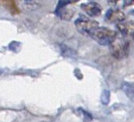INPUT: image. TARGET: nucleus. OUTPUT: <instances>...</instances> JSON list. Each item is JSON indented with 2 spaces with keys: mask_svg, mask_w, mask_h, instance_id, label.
I'll use <instances>...</instances> for the list:
<instances>
[{
  "mask_svg": "<svg viewBox=\"0 0 134 122\" xmlns=\"http://www.w3.org/2000/svg\"><path fill=\"white\" fill-rule=\"evenodd\" d=\"M75 27L77 30L80 32L81 34L85 36H89L93 32L97 27H98V22L88 18L84 16H80L75 20Z\"/></svg>",
  "mask_w": 134,
  "mask_h": 122,
  "instance_id": "obj_3",
  "label": "nucleus"
},
{
  "mask_svg": "<svg viewBox=\"0 0 134 122\" xmlns=\"http://www.w3.org/2000/svg\"><path fill=\"white\" fill-rule=\"evenodd\" d=\"M78 1H79V0H59L58 3L57 8H56V10H58V9H61L63 8H65L68 5H69V4L75 3Z\"/></svg>",
  "mask_w": 134,
  "mask_h": 122,
  "instance_id": "obj_8",
  "label": "nucleus"
},
{
  "mask_svg": "<svg viewBox=\"0 0 134 122\" xmlns=\"http://www.w3.org/2000/svg\"><path fill=\"white\" fill-rule=\"evenodd\" d=\"M24 1H26V2H29V1H31V0H24Z\"/></svg>",
  "mask_w": 134,
  "mask_h": 122,
  "instance_id": "obj_11",
  "label": "nucleus"
},
{
  "mask_svg": "<svg viewBox=\"0 0 134 122\" xmlns=\"http://www.w3.org/2000/svg\"><path fill=\"white\" fill-rule=\"evenodd\" d=\"M129 41L123 36H117L110 45V51L113 57L116 59H123L128 55L129 51Z\"/></svg>",
  "mask_w": 134,
  "mask_h": 122,
  "instance_id": "obj_2",
  "label": "nucleus"
},
{
  "mask_svg": "<svg viewBox=\"0 0 134 122\" xmlns=\"http://www.w3.org/2000/svg\"><path fill=\"white\" fill-rule=\"evenodd\" d=\"M133 13H134V10H133Z\"/></svg>",
  "mask_w": 134,
  "mask_h": 122,
  "instance_id": "obj_12",
  "label": "nucleus"
},
{
  "mask_svg": "<svg viewBox=\"0 0 134 122\" xmlns=\"http://www.w3.org/2000/svg\"><path fill=\"white\" fill-rule=\"evenodd\" d=\"M81 9L91 18H96L101 15L103 8L100 4L96 2H89L81 4Z\"/></svg>",
  "mask_w": 134,
  "mask_h": 122,
  "instance_id": "obj_4",
  "label": "nucleus"
},
{
  "mask_svg": "<svg viewBox=\"0 0 134 122\" xmlns=\"http://www.w3.org/2000/svg\"><path fill=\"white\" fill-rule=\"evenodd\" d=\"M108 3H110V4H112V5H114V4H117L118 2L119 1V0H107Z\"/></svg>",
  "mask_w": 134,
  "mask_h": 122,
  "instance_id": "obj_10",
  "label": "nucleus"
},
{
  "mask_svg": "<svg viewBox=\"0 0 134 122\" xmlns=\"http://www.w3.org/2000/svg\"><path fill=\"white\" fill-rule=\"evenodd\" d=\"M118 36L117 32L106 27H98L92 32L90 37L100 45L110 46Z\"/></svg>",
  "mask_w": 134,
  "mask_h": 122,
  "instance_id": "obj_1",
  "label": "nucleus"
},
{
  "mask_svg": "<svg viewBox=\"0 0 134 122\" xmlns=\"http://www.w3.org/2000/svg\"><path fill=\"white\" fill-rule=\"evenodd\" d=\"M117 28L121 35L125 37L130 35H134V21L129 20L118 23Z\"/></svg>",
  "mask_w": 134,
  "mask_h": 122,
  "instance_id": "obj_6",
  "label": "nucleus"
},
{
  "mask_svg": "<svg viewBox=\"0 0 134 122\" xmlns=\"http://www.w3.org/2000/svg\"><path fill=\"white\" fill-rule=\"evenodd\" d=\"M126 16L120 9L110 8L105 14V20L108 22H116L117 24L125 21Z\"/></svg>",
  "mask_w": 134,
  "mask_h": 122,
  "instance_id": "obj_5",
  "label": "nucleus"
},
{
  "mask_svg": "<svg viewBox=\"0 0 134 122\" xmlns=\"http://www.w3.org/2000/svg\"><path fill=\"white\" fill-rule=\"evenodd\" d=\"M55 13L58 16L61 18V19L63 20H70L72 18L74 13L70 8H68L67 7L63 8L61 9H58V10H55Z\"/></svg>",
  "mask_w": 134,
  "mask_h": 122,
  "instance_id": "obj_7",
  "label": "nucleus"
},
{
  "mask_svg": "<svg viewBox=\"0 0 134 122\" xmlns=\"http://www.w3.org/2000/svg\"><path fill=\"white\" fill-rule=\"evenodd\" d=\"M134 4V0H123L122 2V7L124 8H127L130 6H132Z\"/></svg>",
  "mask_w": 134,
  "mask_h": 122,
  "instance_id": "obj_9",
  "label": "nucleus"
}]
</instances>
